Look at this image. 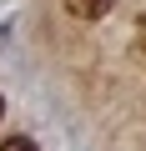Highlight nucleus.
I'll return each mask as SVG.
<instances>
[{
	"mask_svg": "<svg viewBox=\"0 0 146 151\" xmlns=\"http://www.w3.org/2000/svg\"><path fill=\"white\" fill-rule=\"evenodd\" d=\"M0 151H35V141H30V136H5Z\"/></svg>",
	"mask_w": 146,
	"mask_h": 151,
	"instance_id": "nucleus-2",
	"label": "nucleus"
},
{
	"mask_svg": "<svg viewBox=\"0 0 146 151\" xmlns=\"http://www.w3.org/2000/svg\"><path fill=\"white\" fill-rule=\"evenodd\" d=\"M65 10L76 20H101V15H111V0H65Z\"/></svg>",
	"mask_w": 146,
	"mask_h": 151,
	"instance_id": "nucleus-1",
	"label": "nucleus"
},
{
	"mask_svg": "<svg viewBox=\"0 0 146 151\" xmlns=\"http://www.w3.org/2000/svg\"><path fill=\"white\" fill-rule=\"evenodd\" d=\"M141 40H146V15H141Z\"/></svg>",
	"mask_w": 146,
	"mask_h": 151,
	"instance_id": "nucleus-4",
	"label": "nucleus"
},
{
	"mask_svg": "<svg viewBox=\"0 0 146 151\" xmlns=\"http://www.w3.org/2000/svg\"><path fill=\"white\" fill-rule=\"evenodd\" d=\"M0 121H5V96H0Z\"/></svg>",
	"mask_w": 146,
	"mask_h": 151,
	"instance_id": "nucleus-3",
	"label": "nucleus"
}]
</instances>
